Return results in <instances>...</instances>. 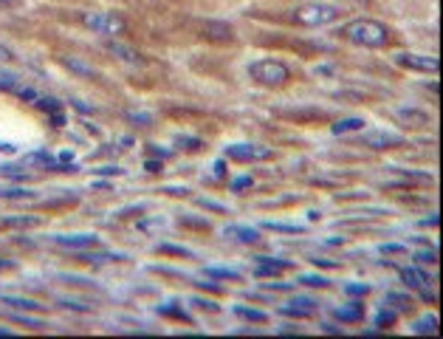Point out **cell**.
<instances>
[{
  "instance_id": "cell-23",
  "label": "cell",
  "mask_w": 443,
  "mask_h": 339,
  "mask_svg": "<svg viewBox=\"0 0 443 339\" xmlns=\"http://www.w3.org/2000/svg\"><path fill=\"white\" fill-rule=\"evenodd\" d=\"M203 275H206V277H215V280H232V283H240V280H243L240 271H235V268H224V266H206Z\"/></svg>"
},
{
  "instance_id": "cell-16",
  "label": "cell",
  "mask_w": 443,
  "mask_h": 339,
  "mask_svg": "<svg viewBox=\"0 0 443 339\" xmlns=\"http://www.w3.org/2000/svg\"><path fill=\"white\" fill-rule=\"evenodd\" d=\"M333 317L342 322V325H356L364 319V303H347V305H339L333 308Z\"/></svg>"
},
{
  "instance_id": "cell-10",
  "label": "cell",
  "mask_w": 443,
  "mask_h": 339,
  "mask_svg": "<svg viewBox=\"0 0 443 339\" xmlns=\"http://www.w3.org/2000/svg\"><path fill=\"white\" fill-rule=\"evenodd\" d=\"M105 51L113 54V57H116L119 62H124V65H136V68H138V65H147V57H144L141 51H136L133 45L122 43V40H113V37H110V40L105 43Z\"/></svg>"
},
{
  "instance_id": "cell-59",
  "label": "cell",
  "mask_w": 443,
  "mask_h": 339,
  "mask_svg": "<svg viewBox=\"0 0 443 339\" xmlns=\"http://www.w3.org/2000/svg\"><path fill=\"white\" fill-rule=\"evenodd\" d=\"M421 297H423V300H426V303H435V300H437V297H435V291H423V294H421Z\"/></svg>"
},
{
  "instance_id": "cell-45",
  "label": "cell",
  "mask_w": 443,
  "mask_h": 339,
  "mask_svg": "<svg viewBox=\"0 0 443 339\" xmlns=\"http://www.w3.org/2000/svg\"><path fill=\"white\" fill-rule=\"evenodd\" d=\"M198 207H203V210H212V212H217V215H226V207H224V203L209 201V198H198Z\"/></svg>"
},
{
  "instance_id": "cell-51",
  "label": "cell",
  "mask_w": 443,
  "mask_h": 339,
  "mask_svg": "<svg viewBox=\"0 0 443 339\" xmlns=\"http://www.w3.org/2000/svg\"><path fill=\"white\" fill-rule=\"evenodd\" d=\"M62 308H73V311H88V305H80V303H71V300H59Z\"/></svg>"
},
{
  "instance_id": "cell-47",
  "label": "cell",
  "mask_w": 443,
  "mask_h": 339,
  "mask_svg": "<svg viewBox=\"0 0 443 339\" xmlns=\"http://www.w3.org/2000/svg\"><path fill=\"white\" fill-rule=\"evenodd\" d=\"M144 167H147V173H161V170H164V161H156V159H147V161H144Z\"/></svg>"
},
{
  "instance_id": "cell-6",
  "label": "cell",
  "mask_w": 443,
  "mask_h": 339,
  "mask_svg": "<svg viewBox=\"0 0 443 339\" xmlns=\"http://www.w3.org/2000/svg\"><path fill=\"white\" fill-rule=\"evenodd\" d=\"M226 159H229V161H238V164L271 161V159H274V147H263V145H229V147H226Z\"/></svg>"
},
{
  "instance_id": "cell-3",
  "label": "cell",
  "mask_w": 443,
  "mask_h": 339,
  "mask_svg": "<svg viewBox=\"0 0 443 339\" xmlns=\"http://www.w3.org/2000/svg\"><path fill=\"white\" fill-rule=\"evenodd\" d=\"M342 17V9L333 3H303L297 9H291V23H297L303 29H325L333 26Z\"/></svg>"
},
{
  "instance_id": "cell-19",
  "label": "cell",
  "mask_w": 443,
  "mask_h": 339,
  "mask_svg": "<svg viewBox=\"0 0 443 339\" xmlns=\"http://www.w3.org/2000/svg\"><path fill=\"white\" fill-rule=\"evenodd\" d=\"M23 164H29V167H51V170H59V161H57V156H51L48 150H37V153H29V156H23Z\"/></svg>"
},
{
  "instance_id": "cell-13",
  "label": "cell",
  "mask_w": 443,
  "mask_h": 339,
  "mask_svg": "<svg viewBox=\"0 0 443 339\" xmlns=\"http://www.w3.org/2000/svg\"><path fill=\"white\" fill-rule=\"evenodd\" d=\"M54 243H57V246H65V249H71V252H85V249H96V246H99V238H96V235H88V232H82V235H57Z\"/></svg>"
},
{
  "instance_id": "cell-25",
  "label": "cell",
  "mask_w": 443,
  "mask_h": 339,
  "mask_svg": "<svg viewBox=\"0 0 443 339\" xmlns=\"http://www.w3.org/2000/svg\"><path fill=\"white\" fill-rule=\"evenodd\" d=\"M3 305H12V308H17V311H37V308H43L37 300H31V297H12V294H6L3 297Z\"/></svg>"
},
{
  "instance_id": "cell-5",
  "label": "cell",
  "mask_w": 443,
  "mask_h": 339,
  "mask_svg": "<svg viewBox=\"0 0 443 339\" xmlns=\"http://www.w3.org/2000/svg\"><path fill=\"white\" fill-rule=\"evenodd\" d=\"M358 142L364 147H370V150H395V147H404V136L395 133V130H361L358 136Z\"/></svg>"
},
{
  "instance_id": "cell-22",
  "label": "cell",
  "mask_w": 443,
  "mask_h": 339,
  "mask_svg": "<svg viewBox=\"0 0 443 339\" xmlns=\"http://www.w3.org/2000/svg\"><path fill=\"white\" fill-rule=\"evenodd\" d=\"M62 65L68 68V71H73V74H80V77H94V80H102L99 77V71H96V68H91V65H85L82 59H68V57H62Z\"/></svg>"
},
{
  "instance_id": "cell-41",
  "label": "cell",
  "mask_w": 443,
  "mask_h": 339,
  "mask_svg": "<svg viewBox=\"0 0 443 339\" xmlns=\"http://www.w3.org/2000/svg\"><path fill=\"white\" fill-rule=\"evenodd\" d=\"M254 187V178L252 175H240V178H232L229 181V189L232 192H246V189H252Z\"/></svg>"
},
{
  "instance_id": "cell-35",
  "label": "cell",
  "mask_w": 443,
  "mask_h": 339,
  "mask_svg": "<svg viewBox=\"0 0 443 339\" xmlns=\"http://www.w3.org/2000/svg\"><path fill=\"white\" fill-rule=\"evenodd\" d=\"M77 203V198L73 195H65V198H54V201H43V210L54 212V210H65V207H73Z\"/></svg>"
},
{
  "instance_id": "cell-54",
  "label": "cell",
  "mask_w": 443,
  "mask_h": 339,
  "mask_svg": "<svg viewBox=\"0 0 443 339\" xmlns=\"http://www.w3.org/2000/svg\"><path fill=\"white\" fill-rule=\"evenodd\" d=\"M15 54H12V48H6L3 43H0V62H9Z\"/></svg>"
},
{
  "instance_id": "cell-34",
  "label": "cell",
  "mask_w": 443,
  "mask_h": 339,
  "mask_svg": "<svg viewBox=\"0 0 443 339\" xmlns=\"http://www.w3.org/2000/svg\"><path fill=\"white\" fill-rule=\"evenodd\" d=\"M395 319H398V314L393 311V308H382L379 314H376V328H382V331H387V328H393L395 325Z\"/></svg>"
},
{
  "instance_id": "cell-40",
  "label": "cell",
  "mask_w": 443,
  "mask_h": 339,
  "mask_svg": "<svg viewBox=\"0 0 443 339\" xmlns=\"http://www.w3.org/2000/svg\"><path fill=\"white\" fill-rule=\"evenodd\" d=\"M178 224H181V226H189V229H201V232H209V229H212V224H209V221H203V218H192V215H184Z\"/></svg>"
},
{
  "instance_id": "cell-44",
  "label": "cell",
  "mask_w": 443,
  "mask_h": 339,
  "mask_svg": "<svg viewBox=\"0 0 443 339\" xmlns=\"http://www.w3.org/2000/svg\"><path fill=\"white\" fill-rule=\"evenodd\" d=\"M12 322L17 325H26V328H43V319H34V317H23V314H9Z\"/></svg>"
},
{
  "instance_id": "cell-11",
  "label": "cell",
  "mask_w": 443,
  "mask_h": 339,
  "mask_svg": "<svg viewBox=\"0 0 443 339\" xmlns=\"http://www.w3.org/2000/svg\"><path fill=\"white\" fill-rule=\"evenodd\" d=\"M257 266H254V277H263V280H274L279 275H285V271L293 266L288 260H277V257H254Z\"/></svg>"
},
{
  "instance_id": "cell-56",
  "label": "cell",
  "mask_w": 443,
  "mask_h": 339,
  "mask_svg": "<svg viewBox=\"0 0 443 339\" xmlns=\"http://www.w3.org/2000/svg\"><path fill=\"white\" fill-rule=\"evenodd\" d=\"M20 6V0H0V12L3 9H17Z\"/></svg>"
},
{
  "instance_id": "cell-9",
  "label": "cell",
  "mask_w": 443,
  "mask_h": 339,
  "mask_svg": "<svg viewBox=\"0 0 443 339\" xmlns=\"http://www.w3.org/2000/svg\"><path fill=\"white\" fill-rule=\"evenodd\" d=\"M274 116L288 119V122H297V124H317V122H328L331 116L322 108H293V110H274Z\"/></svg>"
},
{
  "instance_id": "cell-32",
  "label": "cell",
  "mask_w": 443,
  "mask_h": 339,
  "mask_svg": "<svg viewBox=\"0 0 443 339\" xmlns=\"http://www.w3.org/2000/svg\"><path fill=\"white\" fill-rule=\"evenodd\" d=\"M175 145L181 147V150H187V153H198L201 147H203V142L198 139V136H175Z\"/></svg>"
},
{
  "instance_id": "cell-15",
  "label": "cell",
  "mask_w": 443,
  "mask_h": 339,
  "mask_svg": "<svg viewBox=\"0 0 443 339\" xmlns=\"http://www.w3.org/2000/svg\"><path fill=\"white\" fill-rule=\"evenodd\" d=\"M393 116H395L404 127H423V124H429V113H426V110H418V108H395Z\"/></svg>"
},
{
  "instance_id": "cell-52",
  "label": "cell",
  "mask_w": 443,
  "mask_h": 339,
  "mask_svg": "<svg viewBox=\"0 0 443 339\" xmlns=\"http://www.w3.org/2000/svg\"><path fill=\"white\" fill-rule=\"evenodd\" d=\"M147 153H150V156H161V161H164V159H170V150H159L156 145L147 147Z\"/></svg>"
},
{
  "instance_id": "cell-2",
  "label": "cell",
  "mask_w": 443,
  "mask_h": 339,
  "mask_svg": "<svg viewBox=\"0 0 443 339\" xmlns=\"http://www.w3.org/2000/svg\"><path fill=\"white\" fill-rule=\"evenodd\" d=\"M249 77L252 82H257L260 88H285L291 82V68L282 62V59H274V57H263V59H254L249 62Z\"/></svg>"
},
{
  "instance_id": "cell-4",
  "label": "cell",
  "mask_w": 443,
  "mask_h": 339,
  "mask_svg": "<svg viewBox=\"0 0 443 339\" xmlns=\"http://www.w3.org/2000/svg\"><path fill=\"white\" fill-rule=\"evenodd\" d=\"M80 23H82V29H88L99 37H124L127 34V23L116 12H80Z\"/></svg>"
},
{
  "instance_id": "cell-50",
  "label": "cell",
  "mask_w": 443,
  "mask_h": 339,
  "mask_svg": "<svg viewBox=\"0 0 443 339\" xmlns=\"http://www.w3.org/2000/svg\"><path fill=\"white\" fill-rule=\"evenodd\" d=\"M48 116H51V124H54V127H62V124H65L62 110H54V113H48Z\"/></svg>"
},
{
  "instance_id": "cell-39",
  "label": "cell",
  "mask_w": 443,
  "mask_h": 339,
  "mask_svg": "<svg viewBox=\"0 0 443 339\" xmlns=\"http://www.w3.org/2000/svg\"><path fill=\"white\" fill-rule=\"evenodd\" d=\"M124 119L133 122V124H138V127H150V124H153V116H150V113H138V110H127Z\"/></svg>"
},
{
  "instance_id": "cell-1",
  "label": "cell",
  "mask_w": 443,
  "mask_h": 339,
  "mask_svg": "<svg viewBox=\"0 0 443 339\" xmlns=\"http://www.w3.org/2000/svg\"><path fill=\"white\" fill-rule=\"evenodd\" d=\"M342 40L353 43V45H361V48H387L393 43V31L379 23V20H370V17H358V20H350L344 23L339 31H336Z\"/></svg>"
},
{
  "instance_id": "cell-37",
  "label": "cell",
  "mask_w": 443,
  "mask_h": 339,
  "mask_svg": "<svg viewBox=\"0 0 443 339\" xmlns=\"http://www.w3.org/2000/svg\"><path fill=\"white\" fill-rule=\"evenodd\" d=\"M342 291L347 294V297H367V294H370V286H367V283H344L342 286Z\"/></svg>"
},
{
  "instance_id": "cell-27",
  "label": "cell",
  "mask_w": 443,
  "mask_h": 339,
  "mask_svg": "<svg viewBox=\"0 0 443 339\" xmlns=\"http://www.w3.org/2000/svg\"><path fill=\"white\" fill-rule=\"evenodd\" d=\"M412 333H437V317L435 314H423L421 319L412 322Z\"/></svg>"
},
{
  "instance_id": "cell-29",
  "label": "cell",
  "mask_w": 443,
  "mask_h": 339,
  "mask_svg": "<svg viewBox=\"0 0 443 339\" xmlns=\"http://www.w3.org/2000/svg\"><path fill=\"white\" fill-rule=\"evenodd\" d=\"M395 173H401L407 184H421V187H432L435 184V178L429 173H415V170H395Z\"/></svg>"
},
{
  "instance_id": "cell-43",
  "label": "cell",
  "mask_w": 443,
  "mask_h": 339,
  "mask_svg": "<svg viewBox=\"0 0 443 339\" xmlns=\"http://www.w3.org/2000/svg\"><path fill=\"white\" fill-rule=\"evenodd\" d=\"M415 260H418L421 266H437V252H435V249H423V252L415 254Z\"/></svg>"
},
{
  "instance_id": "cell-20",
  "label": "cell",
  "mask_w": 443,
  "mask_h": 339,
  "mask_svg": "<svg viewBox=\"0 0 443 339\" xmlns=\"http://www.w3.org/2000/svg\"><path fill=\"white\" fill-rule=\"evenodd\" d=\"M364 119H358V116H347V119H339V122H333L331 124V130L336 133V136H344V133H356V130H364Z\"/></svg>"
},
{
  "instance_id": "cell-53",
  "label": "cell",
  "mask_w": 443,
  "mask_h": 339,
  "mask_svg": "<svg viewBox=\"0 0 443 339\" xmlns=\"http://www.w3.org/2000/svg\"><path fill=\"white\" fill-rule=\"evenodd\" d=\"M159 224H164V218H156V221H141L138 224V229H147V232H150L153 226H159Z\"/></svg>"
},
{
  "instance_id": "cell-7",
  "label": "cell",
  "mask_w": 443,
  "mask_h": 339,
  "mask_svg": "<svg viewBox=\"0 0 443 339\" xmlns=\"http://www.w3.org/2000/svg\"><path fill=\"white\" fill-rule=\"evenodd\" d=\"M395 65H401L404 71H415V74H437V57L429 54H395Z\"/></svg>"
},
{
  "instance_id": "cell-48",
  "label": "cell",
  "mask_w": 443,
  "mask_h": 339,
  "mask_svg": "<svg viewBox=\"0 0 443 339\" xmlns=\"http://www.w3.org/2000/svg\"><path fill=\"white\" fill-rule=\"evenodd\" d=\"M161 192H167V195H175V198H184V195H189V189H187V187H164Z\"/></svg>"
},
{
  "instance_id": "cell-49",
  "label": "cell",
  "mask_w": 443,
  "mask_h": 339,
  "mask_svg": "<svg viewBox=\"0 0 443 339\" xmlns=\"http://www.w3.org/2000/svg\"><path fill=\"white\" fill-rule=\"evenodd\" d=\"M311 263L314 266H322V268H336L339 263H333V260H328V257H311Z\"/></svg>"
},
{
  "instance_id": "cell-55",
  "label": "cell",
  "mask_w": 443,
  "mask_h": 339,
  "mask_svg": "<svg viewBox=\"0 0 443 339\" xmlns=\"http://www.w3.org/2000/svg\"><path fill=\"white\" fill-rule=\"evenodd\" d=\"M96 173H102V175H122L124 170H122V167H102V170H96Z\"/></svg>"
},
{
  "instance_id": "cell-30",
  "label": "cell",
  "mask_w": 443,
  "mask_h": 339,
  "mask_svg": "<svg viewBox=\"0 0 443 339\" xmlns=\"http://www.w3.org/2000/svg\"><path fill=\"white\" fill-rule=\"evenodd\" d=\"M159 314L161 317H170V319H178V322H192L189 317H187V311L184 308H178V303H167V305H159Z\"/></svg>"
},
{
  "instance_id": "cell-58",
  "label": "cell",
  "mask_w": 443,
  "mask_h": 339,
  "mask_svg": "<svg viewBox=\"0 0 443 339\" xmlns=\"http://www.w3.org/2000/svg\"><path fill=\"white\" fill-rule=\"evenodd\" d=\"M322 331H325V333H344V331H342L339 325H333V322H325V325H322Z\"/></svg>"
},
{
  "instance_id": "cell-26",
  "label": "cell",
  "mask_w": 443,
  "mask_h": 339,
  "mask_svg": "<svg viewBox=\"0 0 443 339\" xmlns=\"http://www.w3.org/2000/svg\"><path fill=\"white\" fill-rule=\"evenodd\" d=\"M26 85H23V80L20 77H15V74H0V91L3 94H15V96H20V91H23Z\"/></svg>"
},
{
  "instance_id": "cell-12",
  "label": "cell",
  "mask_w": 443,
  "mask_h": 339,
  "mask_svg": "<svg viewBox=\"0 0 443 339\" xmlns=\"http://www.w3.org/2000/svg\"><path fill=\"white\" fill-rule=\"evenodd\" d=\"M201 34L212 43H235V29L224 20H203L201 23Z\"/></svg>"
},
{
  "instance_id": "cell-21",
  "label": "cell",
  "mask_w": 443,
  "mask_h": 339,
  "mask_svg": "<svg viewBox=\"0 0 443 339\" xmlns=\"http://www.w3.org/2000/svg\"><path fill=\"white\" fill-rule=\"evenodd\" d=\"M232 311H235V317H240L246 322H254V325H266L271 319L266 311H257V308H249V305H235Z\"/></svg>"
},
{
  "instance_id": "cell-17",
  "label": "cell",
  "mask_w": 443,
  "mask_h": 339,
  "mask_svg": "<svg viewBox=\"0 0 443 339\" xmlns=\"http://www.w3.org/2000/svg\"><path fill=\"white\" fill-rule=\"evenodd\" d=\"M398 275H401V283L407 289H423L429 283V275H426V271H421L418 266H404Z\"/></svg>"
},
{
  "instance_id": "cell-31",
  "label": "cell",
  "mask_w": 443,
  "mask_h": 339,
  "mask_svg": "<svg viewBox=\"0 0 443 339\" xmlns=\"http://www.w3.org/2000/svg\"><path fill=\"white\" fill-rule=\"evenodd\" d=\"M156 254H161V257H192L189 249L173 246V243H159V246H156Z\"/></svg>"
},
{
  "instance_id": "cell-36",
  "label": "cell",
  "mask_w": 443,
  "mask_h": 339,
  "mask_svg": "<svg viewBox=\"0 0 443 339\" xmlns=\"http://www.w3.org/2000/svg\"><path fill=\"white\" fill-rule=\"evenodd\" d=\"M379 252L387 254V257H407V254H409V249H407L404 243H382Z\"/></svg>"
},
{
  "instance_id": "cell-8",
  "label": "cell",
  "mask_w": 443,
  "mask_h": 339,
  "mask_svg": "<svg viewBox=\"0 0 443 339\" xmlns=\"http://www.w3.org/2000/svg\"><path fill=\"white\" fill-rule=\"evenodd\" d=\"M317 311H319V300H317V297H308V294H297L288 305L279 308V314L293 317V319H308V317H314Z\"/></svg>"
},
{
  "instance_id": "cell-33",
  "label": "cell",
  "mask_w": 443,
  "mask_h": 339,
  "mask_svg": "<svg viewBox=\"0 0 443 339\" xmlns=\"http://www.w3.org/2000/svg\"><path fill=\"white\" fill-rule=\"evenodd\" d=\"M297 280L300 286H308V289H331V280L325 275H300Z\"/></svg>"
},
{
  "instance_id": "cell-18",
  "label": "cell",
  "mask_w": 443,
  "mask_h": 339,
  "mask_svg": "<svg viewBox=\"0 0 443 339\" xmlns=\"http://www.w3.org/2000/svg\"><path fill=\"white\" fill-rule=\"evenodd\" d=\"M384 305H387V308H393L395 314H409V311H412V305H415V300H412L409 294H404V291H387Z\"/></svg>"
},
{
  "instance_id": "cell-24",
  "label": "cell",
  "mask_w": 443,
  "mask_h": 339,
  "mask_svg": "<svg viewBox=\"0 0 443 339\" xmlns=\"http://www.w3.org/2000/svg\"><path fill=\"white\" fill-rule=\"evenodd\" d=\"M43 221L37 215H20V218H6L0 221V226L3 229H31V226H40Z\"/></svg>"
},
{
  "instance_id": "cell-60",
  "label": "cell",
  "mask_w": 443,
  "mask_h": 339,
  "mask_svg": "<svg viewBox=\"0 0 443 339\" xmlns=\"http://www.w3.org/2000/svg\"><path fill=\"white\" fill-rule=\"evenodd\" d=\"M15 263H9V260H0V268H12Z\"/></svg>"
},
{
  "instance_id": "cell-46",
  "label": "cell",
  "mask_w": 443,
  "mask_h": 339,
  "mask_svg": "<svg viewBox=\"0 0 443 339\" xmlns=\"http://www.w3.org/2000/svg\"><path fill=\"white\" fill-rule=\"evenodd\" d=\"M192 308L215 314V311H217V303H215V300H203V297H192Z\"/></svg>"
},
{
  "instance_id": "cell-28",
  "label": "cell",
  "mask_w": 443,
  "mask_h": 339,
  "mask_svg": "<svg viewBox=\"0 0 443 339\" xmlns=\"http://www.w3.org/2000/svg\"><path fill=\"white\" fill-rule=\"evenodd\" d=\"M0 198H3V201H31L34 192L23 189V187H0Z\"/></svg>"
},
{
  "instance_id": "cell-42",
  "label": "cell",
  "mask_w": 443,
  "mask_h": 339,
  "mask_svg": "<svg viewBox=\"0 0 443 339\" xmlns=\"http://www.w3.org/2000/svg\"><path fill=\"white\" fill-rule=\"evenodd\" d=\"M266 229H271V232H285V235H297V232H303V226H293V224H277V221H268V224H266Z\"/></svg>"
},
{
  "instance_id": "cell-38",
  "label": "cell",
  "mask_w": 443,
  "mask_h": 339,
  "mask_svg": "<svg viewBox=\"0 0 443 339\" xmlns=\"http://www.w3.org/2000/svg\"><path fill=\"white\" fill-rule=\"evenodd\" d=\"M34 105H37L40 110H45V113L62 110V102H59V99H54V96H37V99H34Z\"/></svg>"
},
{
  "instance_id": "cell-57",
  "label": "cell",
  "mask_w": 443,
  "mask_h": 339,
  "mask_svg": "<svg viewBox=\"0 0 443 339\" xmlns=\"http://www.w3.org/2000/svg\"><path fill=\"white\" fill-rule=\"evenodd\" d=\"M266 289H274V291H291L293 286H288V283H277V286H274V283H266Z\"/></svg>"
},
{
  "instance_id": "cell-14",
  "label": "cell",
  "mask_w": 443,
  "mask_h": 339,
  "mask_svg": "<svg viewBox=\"0 0 443 339\" xmlns=\"http://www.w3.org/2000/svg\"><path fill=\"white\" fill-rule=\"evenodd\" d=\"M224 235H226V238H232V240H238V243H246V246H254V243H260V240H263L260 229L246 226V224H229V226L224 229Z\"/></svg>"
}]
</instances>
